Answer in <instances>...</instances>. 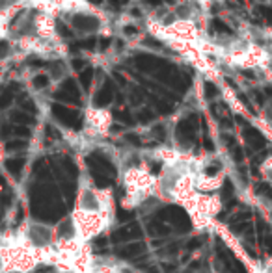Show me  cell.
<instances>
[{"label":"cell","instance_id":"8992f818","mask_svg":"<svg viewBox=\"0 0 272 273\" xmlns=\"http://www.w3.org/2000/svg\"><path fill=\"white\" fill-rule=\"evenodd\" d=\"M268 36V38H270V43H272V30H267V32H265Z\"/></svg>","mask_w":272,"mask_h":273},{"label":"cell","instance_id":"5b68a950","mask_svg":"<svg viewBox=\"0 0 272 273\" xmlns=\"http://www.w3.org/2000/svg\"><path fill=\"white\" fill-rule=\"evenodd\" d=\"M224 184V175H209V173L202 171L196 175V192L198 193H216Z\"/></svg>","mask_w":272,"mask_h":273},{"label":"cell","instance_id":"277c9868","mask_svg":"<svg viewBox=\"0 0 272 273\" xmlns=\"http://www.w3.org/2000/svg\"><path fill=\"white\" fill-rule=\"evenodd\" d=\"M112 127V113L104 108H88L84 113V132L82 138L90 139H101L108 134Z\"/></svg>","mask_w":272,"mask_h":273},{"label":"cell","instance_id":"6da1fadb","mask_svg":"<svg viewBox=\"0 0 272 273\" xmlns=\"http://www.w3.org/2000/svg\"><path fill=\"white\" fill-rule=\"evenodd\" d=\"M121 182L125 188V195L121 199V206L127 210L138 208L157 192V175L146 164H134L123 169Z\"/></svg>","mask_w":272,"mask_h":273},{"label":"cell","instance_id":"7a4b0ae2","mask_svg":"<svg viewBox=\"0 0 272 273\" xmlns=\"http://www.w3.org/2000/svg\"><path fill=\"white\" fill-rule=\"evenodd\" d=\"M69 220H71V223H73L76 238L82 241H86V244H90L93 238H97L99 234H103L104 230L112 225L114 214L75 208L73 212H71Z\"/></svg>","mask_w":272,"mask_h":273},{"label":"cell","instance_id":"3957f363","mask_svg":"<svg viewBox=\"0 0 272 273\" xmlns=\"http://www.w3.org/2000/svg\"><path fill=\"white\" fill-rule=\"evenodd\" d=\"M75 208L114 214V197H112V192L92 186L90 182H80Z\"/></svg>","mask_w":272,"mask_h":273}]
</instances>
